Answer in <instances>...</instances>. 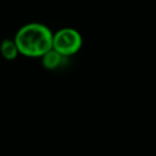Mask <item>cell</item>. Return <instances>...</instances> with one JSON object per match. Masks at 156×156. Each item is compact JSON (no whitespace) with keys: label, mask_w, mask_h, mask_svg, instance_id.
Returning a JSON list of instances; mask_svg holds the SVG:
<instances>
[{"label":"cell","mask_w":156,"mask_h":156,"mask_svg":"<svg viewBox=\"0 0 156 156\" xmlns=\"http://www.w3.org/2000/svg\"><path fill=\"white\" fill-rule=\"evenodd\" d=\"M52 37L54 33L45 25L31 23L17 31L14 41L20 54L30 58H42L52 49Z\"/></svg>","instance_id":"cell-1"},{"label":"cell","mask_w":156,"mask_h":156,"mask_svg":"<svg viewBox=\"0 0 156 156\" xmlns=\"http://www.w3.org/2000/svg\"><path fill=\"white\" fill-rule=\"evenodd\" d=\"M83 46V37L80 33L73 28H63L54 33L52 49L64 57L77 54Z\"/></svg>","instance_id":"cell-2"},{"label":"cell","mask_w":156,"mask_h":156,"mask_svg":"<svg viewBox=\"0 0 156 156\" xmlns=\"http://www.w3.org/2000/svg\"><path fill=\"white\" fill-rule=\"evenodd\" d=\"M67 62V57L62 56L58 51L50 49L42 57V64L46 69L55 71L59 67H63Z\"/></svg>","instance_id":"cell-3"},{"label":"cell","mask_w":156,"mask_h":156,"mask_svg":"<svg viewBox=\"0 0 156 156\" xmlns=\"http://www.w3.org/2000/svg\"><path fill=\"white\" fill-rule=\"evenodd\" d=\"M0 50H1V55L3 56V58L9 61L15 60L17 55L20 54L15 41L10 39L3 40L1 46H0Z\"/></svg>","instance_id":"cell-4"}]
</instances>
